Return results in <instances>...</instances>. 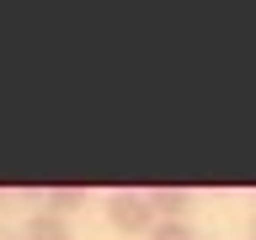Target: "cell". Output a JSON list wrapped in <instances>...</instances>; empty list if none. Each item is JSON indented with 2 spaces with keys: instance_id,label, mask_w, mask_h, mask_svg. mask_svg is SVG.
<instances>
[{
  "instance_id": "1",
  "label": "cell",
  "mask_w": 256,
  "mask_h": 240,
  "mask_svg": "<svg viewBox=\"0 0 256 240\" xmlns=\"http://www.w3.org/2000/svg\"><path fill=\"white\" fill-rule=\"evenodd\" d=\"M107 224L118 235H150L160 219H155V208H150L144 192H112L107 198Z\"/></svg>"
},
{
  "instance_id": "2",
  "label": "cell",
  "mask_w": 256,
  "mask_h": 240,
  "mask_svg": "<svg viewBox=\"0 0 256 240\" xmlns=\"http://www.w3.org/2000/svg\"><path fill=\"white\" fill-rule=\"evenodd\" d=\"M144 198L155 208V219H166V224H182L192 214V192H182V187H155V192H144Z\"/></svg>"
},
{
  "instance_id": "3",
  "label": "cell",
  "mask_w": 256,
  "mask_h": 240,
  "mask_svg": "<svg viewBox=\"0 0 256 240\" xmlns=\"http://www.w3.org/2000/svg\"><path fill=\"white\" fill-rule=\"evenodd\" d=\"M22 240H75V230H70V219H59V214L38 208V214L27 219V230H22Z\"/></svg>"
},
{
  "instance_id": "4",
  "label": "cell",
  "mask_w": 256,
  "mask_h": 240,
  "mask_svg": "<svg viewBox=\"0 0 256 240\" xmlns=\"http://www.w3.org/2000/svg\"><path fill=\"white\" fill-rule=\"evenodd\" d=\"M43 203H48V214H59V219H70L80 203H86V187H48L43 192Z\"/></svg>"
},
{
  "instance_id": "5",
  "label": "cell",
  "mask_w": 256,
  "mask_h": 240,
  "mask_svg": "<svg viewBox=\"0 0 256 240\" xmlns=\"http://www.w3.org/2000/svg\"><path fill=\"white\" fill-rule=\"evenodd\" d=\"M144 240H198V230H192L187 219H182V224H166V219H160V224H155V230H150Z\"/></svg>"
},
{
  "instance_id": "6",
  "label": "cell",
  "mask_w": 256,
  "mask_h": 240,
  "mask_svg": "<svg viewBox=\"0 0 256 240\" xmlns=\"http://www.w3.org/2000/svg\"><path fill=\"white\" fill-rule=\"evenodd\" d=\"M0 240H22V235H0Z\"/></svg>"
},
{
  "instance_id": "7",
  "label": "cell",
  "mask_w": 256,
  "mask_h": 240,
  "mask_svg": "<svg viewBox=\"0 0 256 240\" xmlns=\"http://www.w3.org/2000/svg\"><path fill=\"white\" fill-rule=\"evenodd\" d=\"M251 240H256V219H251Z\"/></svg>"
},
{
  "instance_id": "8",
  "label": "cell",
  "mask_w": 256,
  "mask_h": 240,
  "mask_svg": "<svg viewBox=\"0 0 256 240\" xmlns=\"http://www.w3.org/2000/svg\"><path fill=\"white\" fill-rule=\"evenodd\" d=\"M0 208H6V192H0Z\"/></svg>"
}]
</instances>
